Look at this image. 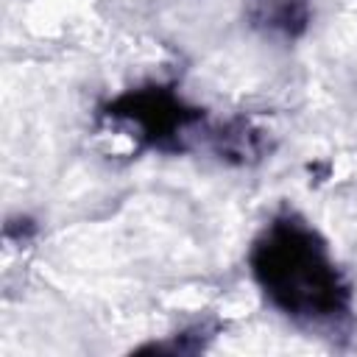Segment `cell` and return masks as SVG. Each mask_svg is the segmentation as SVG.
Listing matches in <instances>:
<instances>
[{
    "mask_svg": "<svg viewBox=\"0 0 357 357\" xmlns=\"http://www.w3.org/2000/svg\"><path fill=\"white\" fill-rule=\"evenodd\" d=\"M206 139H209V148L215 151V156H220L223 162H231V165H251V162L262 159V153L268 151L265 131L251 126L243 117H234L218 128H209Z\"/></svg>",
    "mask_w": 357,
    "mask_h": 357,
    "instance_id": "3957f363",
    "label": "cell"
},
{
    "mask_svg": "<svg viewBox=\"0 0 357 357\" xmlns=\"http://www.w3.org/2000/svg\"><path fill=\"white\" fill-rule=\"evenodd\" d=\"M103 117L126 128L139 145L159 151H184L187 139L204 126V114L184 106V100L165 86L126 92L106 106Z\"/></svg>",
    "mask_w": 357,
    "mask_h": 357,
    "instance_id": "7a4b0ae2",
    "label": "cell"
},
{
    "mask_svg": "<svg viewBox=\"0 0 357 357\" xmlns=\"http://www.w3.org/2000/svg\"><path fill=\"white\" fill-rule=\"evenodd\" d=\"M248 20L262 33L296 39L307 31L310 8L307 0H254L248 8Z\"/></svg>",
    "mask_w": 357,
    "mask_h": 357,
    "instance_id": "277c9868",
    "label": "cell"
},
{
    "mask_svg": "<svg viewBox=\"0 0 357 357\" xmlns=\"http://www.w3.org/2000/svg\"><path fill=\"white\" fill-rule=\"evenodd\" d=\"M251 273L284 318L307 329H340L351 315V287L321 234L293 212L273 218L251 248Z\"/></svg>",
    "mask_w": 357,
    "mask_h": 357,
    "instance_id": "6da1fadb",
    "label": "cell"
}]
</instances>
